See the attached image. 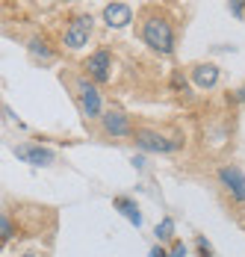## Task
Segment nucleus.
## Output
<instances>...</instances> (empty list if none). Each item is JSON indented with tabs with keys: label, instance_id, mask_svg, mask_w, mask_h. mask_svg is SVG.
I'll return each mask as SVG.
<instances>
[{
	"label": "nucleus",
	"instance_id": "13",
	"mask_svg": "<svg viewBox=\"0 0 245 257\" xmlns=\"http://www.w3.org/2000/svg\"><path fill=\"white\" fill-rule=\"evenodd\" d=\"M154 236H157L160 242H172V239H174V219H169V216H166V219L154 228Z\"/></svg>",
	"mask_w": 245,
	"mask_h": 257
},
{
	"label": "nucleus",
	"instance_id": "11",
	"mask_svg": "<svg viewBox=\"0 0 245 257\" xmlns=\"http://www.w3.org/2000/svg\"><path fill=\"white\" fill-rule=\"evenodd\" d=\"M112 207L121 213L133 228H142V213H139V204H136L133 198H127V195H115V198H112Z\"/></svg>",
	"mask_w": 245,
	"mask_h": 257
},
{
	"label": "nucleus",
	"instance_id": "19",
	"mask_svg": "<svg viewBox=\"0 0 245 257\" xmlns=\"http://www.w3.org/2000/svg\"><path fill=\"white\" fill-rule=\"evenodd\" d=\"M151 257H169V251H166L163 245H154V248H151Z\"/></svg>",
	"mask_w": 245,
	"mask_h": 257
},
{
	"label": "nucleus",
	"instance_id": "4",
	"mask_svg": "<svg viewBox=\"0 0 245 257\" xmlns=\"http://www.w3.org/2000/svg\"><path fill=\"white\" fill-rule=\"evenodd\" d=\"M92 27H95V18H92V15H77V18H71V21H68V30H65V36H62L65 48H71V51L86 48L89 39H92Z\"/></svg>",
	"mask_w": 245,
	"mask_h": 257
},
{
	"label": "nucleus",
	"instance_id": "15",
	"mask_svg": "<svg viewBox=\"0 0 245 257\" xmlns=\"http://www.w3.org/2000/svg\"><path fill=\"white\" fill-rule=\"evenodd\" d=\"M169 83H172V92H186V89H189V86H186V77H183V71H174Z\"/></svg>",
	"mask_w": 245,
	"mask_h": 257
},
{
	"label": "nucleus",
	"instance_id": "12",
	"mask_svg": "<svg viewBox=\"0 0 245 257\" xmlns=\"http://www.w3.org/2000/svg\"><path fill=\"white\" fill-rule=\"evenodd\" d=\"M27 51H30L33 59H39V62H50V59H53V51L48 48V42H45V39H33V42L27 45Z\"/></svg>",
	"mask_w": 245,
	"mask_h": 257
},
{
	"label": "nucleus",
	"instance_id": "1",
	"mask_svg": "<svg viewBox=\"0 0 245 257\" xmlns=\"http://www.w3.org/2000/svg\"><path fill=\"white\" fill-rule=\"evenodd\" d=\"M142 42H145L151 51L163 53V56L174 53V27H172V21H169L166 15H160V12H148L145 21H142Z\"/></svg>",
	"mask_w": 245,
	"mask_h": 257
},
{
	"label": "nucleus",
	"instance_id": "5",
	"mask_svg": "<svg viewBox=\"0 0 245 257\" xmlns=\"http://www.w3.org/2000/svg\"><path fill=\"white\" fill-rule=\"evenodd\" d=\"M100 127L106 136H112V139H121V136H133V124H130V115L121 112V109H106V112H100Z\"/></svg>",
	"mask_w": 245,
	"mask_h": 257
},
{
	"label": "nucleus",
	"instance_id": "18",
	"mask_svg": "<svg viewBox=\"0 0 245 257\" xmlns=\"http://www.w3.org/2000/svg\"><path fill=\"white\" fill-rule=\"evenodd\" d=\"M169 257H186V245H183L180 239H174V242H172V251H169Z\"/></svg>",
	"mask_w": 245,
	"mask_h": 257
},
{
	"label": "nucleus",
	"instance_id": "2",
	"mask_svg": "<svg viewBox=\"0 0 245 257\" xmlns=\"http://www.w3.org/2000/svg\"><path fill=\"white\" fill-rule=\"evenodd\" d=\"M133 142L139 145V151H148V154H174L180 148L177 139H169V136H163L157 130H148V127L133 130Z\"/></svg>",
	"mask_w": 245,
	"mask_h": 257
},
{
	"label": "nucleus",
	"instance_id": "17",
	"mask_svg": "<svg viewBox=\"0 0 245 257\" xmlns=\"http://www.w3.org/2000/svg\"><path fill=\"white\" fill-rule=\"evenodd\" d=\"M195 245H198V254H201V257H213V245L207 242V236H198Z\"/></svg>",
	"mask_w": 245,
	"mask_h": 257
},
{
	"label": "nucleus",
	"instance_id": "6",
	"mask_svg": "<svg viewBox=\"0 0 245 257\" xmlns=\"http://www.w3.org/2000/svg\"><path fill=\"white\" fill-rule=\"evenodd\" d=\"M109 68H112V53L109 51H95L83 62L86 80H92V83H106L109 80Z\"/></svg>",
	"mask_w": 245,
	"mask_h": 257
},
{
	"label": "nucleus",
	"instance_id": "7",
	"mask_svg": "<svg viewBox=\"0 0 245 257\" xmlns=\"http://www.w3.org/2000/svg\"><path fill=\"white\" fill-rule=\"evenodd\" d=\"M219 180H221V186L227 189V195H230L233 201L245 204V175H242V169L224 166V169H219Z\"/></svg>",
	"mask_w": 245,
	"mask_h": 257
},
{
	"label": "nucleus",
	"instance_id": "16",
	"mask_svg": "<svg viewBox=\"0 0 245 257\" xmlns=\"http://www.w3.org/2000/svg\"><path fill=\"white\" fill-rule=\"evenodd\" d=\"M227 9H230L239 21H245V0H227Z\"/></svg>",
	"mask_w": 245,
	"mask_h": 257
},
{
	"label": "nucleus",
	"instance_id": "10",
	"mask_svg": "<svg viewBox=\"0 0 245 257\" xmlns=\"http://www.w3.org/2000/svg\"><path fill=\"white\" fill-rule=\"evenodd\" d=\"M219 77H221V71H219V65H213V62H201V65L192 68V80H195L198 89H213L219 83Z\"/></svg>",
	"mask_w": 245,
	"mask_h": 257
},
{
	"label": "nucleus",
	"instance_id": "8",
	"mask_svg": "<svg viewBox=\"0 0 245 257\" xmlns=\"http://www.w3.org/2000/svg\"><path fill=\"white\" fill-rule=\"evenodd\" d=\"M12 154L18 157L21 163H30V166H50L56 157H53V151H48L45 145H18Z\"/></svg>",
	"mask_w": 245,
	"mask_h": 257
},
{
	"label": "nucleus",
	"instance_id": "9",
	"mask_svg": "<svg viewBox=\"0 0 245 257\" xmlns=\"http://www.w3.org/2000/svg\"><path fill=\"white\" fill-rule=\"evenodd\" d=\"M103 21H106V27H112V30H124V27L133 21V9L127 3H106L103 6Z\"/></svg>",
	"mask_w": 245,
	"mask_h": 257
},
{
	"label": "nucleus",
	"instance_id": "14",
	"mask_svg": "<svg viewBox=\"0 0 245 257\" xmlns=\"http://www.w3.org/2000/svg\"><path fill=\"white\" fill-rule=\"evenodd\" d=\"M15 233H18V231H15V222H12L6 213H0V248H3V245H6Z\"/></svg>",
	"mask_w": 245,
	"mask_h": 257
},
{
	"label": "nucleus",
	"instance_id": "21",
	"mask_svg": "<svg viewBox=\"0 0 245 257\" xmlns=\"http://www.w3.org/2000/svg\"><path fill=\"white\" fill-rule=\"evenodd\" d=\"M21 257H36V254H21Z\"/></svg>",
	"mask_w": 245,
	"mask_h": 257
},
{
	"label": "nucleus",
	"instance_id": "3",
	"mask_svg": "<svg viewBox=\"0 0 245 257\" xmlns=\"http://www.w3.org/2000/svg\"><path fill=\"white\" fill-rule=\"evenodd\" d=\"M74 89H77L74 95H77V103H80L83 115H86V118H100L103 103H100L98 86H95L92 80H86V77H77V80H74Z\"/></svg>",
	"mask_w": 245,
	"mask_h": 257
},
{
	"label": "nucleus",
	"instance_id": "20",
	"mask_svg": "<svg viewBox=\"0 0 245 257\" xmlns=\"http://www.w3.org/2000/svg\"><path fill=\"white\" fill-rule=\"evenodd\" d=\"M233 98H236V101H239V103H245V86H242V89H239V92H236V95H233Z\"/></svg>",
	"mask_w": 245,
	"mask_h": 257
}]
</instances>
